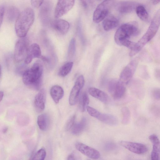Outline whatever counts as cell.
<instances>
[{
    "mask_svg": "<svg viewBox=\"0 0 160 160\" xmlns=\"http://www.w3.org/2000/svg\"><path fill=\"white\" fill-rule=\"evenodd\" d=\"M46 100L45 91L42 89L37 94L34 100V106L37 112H39L43 110L45 108Z\"/></svg>",
    "mask_w": 160,
    "mask_h": 160,
    "instance_id": "obj_19",
    "label": "cell"
},
{
    "mask_svg": "<svg viewBox=\"0 0 160 160\" xmlns=\"http://www.w3.org/2000/svg\"><path fill=\"white\" fill-rule=\"evenodd\" d=\"M31 4L33 7L37 8L41 6L43 3V0H31Z\"/></svg>",
    "mask_w": 160,
    "mask_h": 160,
    "instance_id": "obj_37",
    "label": "cell"
},
{
    "mask_svg": "<svg viewBox=\"0 0 160 160\" xmlns=\"http://www.w3.org/2000/svg\"><path fill=\"white\" fill-rule=\"evenodd\" d=\"M42 56L39 45L37 43H33L29 47L27 56L24 60V63L26 64H28L33 58H41Z\"/></svg>",
    "mask_w": 160,
    "mask_h": 160,
    "instance_id": "obj_15",
    "label": "cell"
},
{
    "mask_svg": "<svg viewBox=\"0 0 160 160\" xmlns=\"http://www.w3.org/2000/svg\"><path fill=\"white\" fill-rule=\"evenodd\" d=\"M87 122V120L83 117L81 120L78 122H76L70 131L74 135L80 134L85 128Z\"/></svg>",
    "mask_w": 160,
    "mask_h": 160,
    "instance_id": "obj_24",
    "label": "cell"
},
{
    "mask_svg": "<svg viewBox=\"0 0 160 160\" xmlns=\"http://www.w3.org/2000/svg\"><path fill=\"white\" fill-rule=\"evenodd\" d=\"M63 88L58 85H54L51 88L50 94L53 101L56 103L59 102L64 95Z\"/></svg>",
    "mask_w": 160,
    "mask_h": 160,
    "instance_id": "obj_22",
    "label": "cell"
},
{
    "mask_svg": "<svg viewBox=\"0 0 160 160\" xmlns=\"http://www.w3.org/2000/svg\"><path fill=\"white\" fill-rule=\"evenodd\" d=\"M139 57L132 59L124 68L120 75V81L126 84L132 78L138 65Z\"/></svg>",
    "mask_w": 160,
    "mask_h": 160,
    "instance_id": "obj_8",
    "label": "cell"
},
{
    "mask_svg": "<svg viewBox=\"0 0 160 160\" xmlns=\"http://www.w3.org/2000/svg\"><path fill=\"white\" fill-rule=\"evenodd\" d=\"M34 19V12L31 8H27L20 13L15 24V30L18 37H25L32 25Z\"/></svg>",
    "mask_w": 160,
    "mask_h": 160,
    "instance_id": "obj_3",
    "label": "cell"
},
{
    "mask_svg": "<svg viewBox=\"0 0 160 160\" xmlns=\"http://www.w3.org/2000/svg\"><path fill=\"white\" fill-rule=\"evenodd\" d=\"M135 11L137 16L141 20L145 22L149 21V14L143 6L139 5L137 7Z\"/></svg>",
    "mask_w": 160,
    "mask_h": 160,
    "instance_id": "obj_26",
    "label": "cell"
},
{
    "mask_svg": "<svg viewBox=\"0 0 160 160\" xmlns=\"http://www.w3.org/2000/svg\"><path fill=\"white\" fill-rule=\"evenodd\" d=\"M135 92L139 98H142L144 95V88L142 81L138 80L136 82Z\"/></svg>",
    "mask_w": 160,
    "mask_h": 160,
    "instance_id": "obj_29",
    "label": "cell"
},
{
    "mask_svg": "<svg viewBox=\"0 0 160 160\" xmlns=\"http://www.w3.org/2000/svg\"><path fill=\"white\" fill-rule=\"evenodd\" d=\"M73 65V62H72L65 63L59 69L58 72V75L62 77L67 76L71 71Z\"/></svg>",
    "mask_w": 160,
    "mask_h": 160,
    "instance_id": "obj_28",
    "label": "cell"
},
{
    "mask_svg": "<svg viewBox=\"0 0 160 160\" xmlns=\"http://www.w3.org/2000/svg\"><path fill=\"white\" fill-rule=\"evenodd\" d=\"M138 4L134 1H121L116 5L119 12L122 13L131 12L136 10Z\"/></svg>",
    "mask_w": 160,
    "mask_h": 160,
    "instance_id": "obj_16",
    "label": "cell"
},
{
    "mask_svg": "<svg viewBox=\"0 0 160 160\" xmlns=\"http://www.w3.org/2000/svg\"><path fill=\"white\" fill-rule=\"evenodd\" d=\"M67 160H82L78 154L72 153L68 155Z\"/></svg>",
    "mask_w": 160,
    "mask_h": 160,
    "instance_id": "obj_36",
    "label": "cell"
},
{
    "mask_svg": "<svg viewBox=\"0 0 160 160\" xmlns=\"http://www.w3.org/2000/svg\"><path fill=\"white\" fill-rule=\"evenodd\" d=\"M52 5L50 1H44L39 11V17L42 22L44 24L48 22L50 18Z\"/></svg>",
    "mask_w": 160,
    "mask_h": 160,
    "instance_id": "obj_14",
    "label": "cell"
},
{
    "mask_svg": "<svg viewBox=\"0 0 160 160\" xmlns=\"http://www.w3.org/2000/svg\"><path fill=\"white\" fill-rule=\"evenodd\" d=\"M88 92L91 96L103 102L107 103L108 101V95L99 89L91 87L88 89Z\"/></svg>",
    "mask_w": 160,
    "mask_h": 160,
    "instance_id": "obj_21",
    "label": "cell"
},
{
    "mask_svg": "<svg viewBox=\"0 0 160 160\" xmlns=\"http://www.w3.org/2000/svg\"><path fill=\"white\" fill-rule=\"evenodd\" d=\"M76 149L82 154L93 159H98L101 156L99 152L95 148L81 142L75 144Z\"/></svg>",
    "mask_w": 160,
    "mask_h": 160,
    "instance_id": "obj_12",
    "label": "cell"
},
{
    "mask_svg": "<svg viewBox=\"0 0 160 160\" xmlns=\"http://www.w3.org/2000/svg\"><path fill=\"white\" fill-rule=\"evenodd\" d=\"M151 2L153 5H156L160 2V0H151Z\"/></svg>",
    "mask_w": 160,
    "mask_h": 160,
    "instance_id": "obj_40",
    "label": "cell"
},
{
    "mask_svg": "<svg viewBox=\"0 0 160 160\" xmlns=\"http://www.w3.org/2000/svg\"><path fill=\"white\" fill-rule=\"evenodd\" d=\"M52 28L62 35L66 34L68 32L70 27L69 24L67 21L62 19L54 20L51 23Z\"/></svg>",
    "mask_w": 160,
    "mask_h": 160,
    "instance_id": "obj_17",
    "label": "cell"
},
{
    "mask_svg": "<svg viewBox=\"0 0 160 160\" xmlns=\"http://www.w3.org/2000/svg\"><path fill=\"white\" fill-rule=\"evenodd\" d=\"M76 116L73 115L68 120L66 125V129L67 131H70L76 123Z\"/></svg>",
    "mask_w": 160,
    "mask_h": 160,
    "instance_id": "obj_33",
    "label": "cell"
},
{
    "mask_svg": "<svg viewBox=\"0 0 160 160\" xmlns=\"http://www.w3.org/2000/svg\"><path fill=\"white\" fill-rule=\"evenodd\" d=\"M140 32L138 24L136 22L125 23L117 30L114 35V40L118 45L122 46L126 40L131 37L138 35Z\"/></svg>",
    "mask_w": 160,
    "mask_h": 160,
    "instance_id": "obj_4",
    "label": "cell"
},
{
    "mask_svg": "<svg viewBox=\"0 0 160 160\" xmlns=\"http://www.w3.org/2000/svg\"><path fill=\"white\" fill-rule=\"evenodd\" d=\"M4 96L3 92L2 91L0 92V101H1L3 98Z\"/></svg>",
    "mask_w": 160,
    "mask_h": 160,
    "instance_id": "obj_41",
    "label": "cell"
},
{
    "mask_svg": "<svg viewBox=\"0 0 160 160\" xmlns=\"http://www.w3.org/2000/svg\"><path fill=\"white\" fill-rule=\"evenodd\" d=\"M89 98L85 92L82 93L79 97V107L81 112H84L89 103Z\"/></svg>",
    "mask_w": 160,
    "mask_h": 160,
    "instance_id": "obj_27",
    "label": "cell"
},
{
    "mask_svg": "<svg viewBox=\"0 0 160 160\" xmlns=\"http://www.w3.org/2000/svg\"><path fill=\"white\" fill-rule=\"evenodd\" d=\"M87 110L88 114L99 121L108 125H114L118 123V120L114 116L110 114L102 113L96 109L88 106Z\"/></svg>",
    "mask_w": 160,
    "mask_h": 160,
    "instance_id": "obj_7",
    "label": "cell"
},
{
    "mask_svg": "<svg viewBox=\"0 0 160 160\" xmlns=\"http://www.w3.org/2000/svg\"><path fill=\"white\" fill-rule=\"evenodd\" d=\"M28 40L25 37L21 38L16 43L14 58L17 62H20L26 58L29 48Z\"/></svg>",
    "mask_w": 160,
    "mask_h": 160,
    "instance_id": "obj_6",
    "label": "cell"
},
{
    "mask_svg": "<svg viewBox=\"0 0 160 160\" xmlns=\"http://www.w3.org/2000/svg\"><path fill=\"white\" fill-rule=\"evenodd\" d=\"M8 128H5L3 130V132L4 133H5L7 131Z\"/></svg>",
    "mask_w": 160,
    "mask_h": 160,
    "instance_id": "obj_42",
    "label": "cell"
},
{
    "mask_svg": "<svg viewBox=\"0 0 160 160\" xmlns=\"http://www.w3.org/2000/svg\"><path fill=\"white\" fill-rule=\"evenodd\" d=\"M76 50V40L74 38H72L69 43L68 52V59H72L75 54Z\"/></svg>",
    "mask_w": 160,
    "mask_h": 160,
    "instance_id": "obj_30",
    "label": "cell"
},
{
    "mask_svg": "<svg viewBox=\"0 0 160 160\" xmlns=\"http://www.w3.org/2000/svg\"><path fill=\"white\" fill-rule=\"evenodd\" d=\"M126 85L120 80H111L108 83V91L115 99H120L125 94Z\"/></svg>",
    "mask_w": 160,
    "mask_h": 160,
    "instance_id": "obj_9",
    "label": "cell"
},
{
    "mask_svg": "<svg viewBox=\"0 0 160 160\" xmlns=\"http://www.w3.org/2000/svg\"><path fill=\"white\" fill-rule=\"evenodd\" d=\"M118 23V19L116 17L112 14H109L103 20L102 26L105 30L108 31L115 28Z\"/></svg>",
    "mask_w": 160,
    "mask_h": 160,
    "instance_id": "obj_20",
    "label": "cell"
},
{
    "mask_svg": "<svg viewBox=\"0 0 160 160\" xmlns=\"http://www.w3.org/2000/svg\"><path fill=\"white\" fill-rule=\"evenodd\" d=\"M122 115V122L123 124H128L130 119V113L129 109L127 107H123L121 109Z\"/></svg>",
    "mask_w": 160,
    "mask_h": 160,
    "instance_id": "obj_31",
    "label": "cell"
},
{
    "mask_svg": "<svg viewBox=\"0 0 160 160\" xmlns=\"http://www.w3.org/2000/svg\"><path fill=\"white\" fill-rule=\"evenodd\" d=\"M112 0L104 1L99 4L95 9L93 16V20L96 23L103 20L108 13L114 3Z\"/></svg>",
    "mask_w": 160,
    "mask_h": 160,
    "instance_id": "obj_5",
    "label": "cell"
},
{
    "mask_svg": "<svg viewBox=\"0 0 160 160\" xmlns=\"http://www.w3.org/2000/svg\"><path fill=\"white\" fill-rule=\"evenodd\" d=\"M37 122L38 126L41 130L45 131L49 128L50 120L49 117L46 114H42L38 116Z\"/></svg>",
    "mask_w": 160,
    "mask_h": 160,
    "instance_id": "obj_23",
    "label": "cell"
},
{
    "mask_svg": "<svg viewBox=\"0 0 160 160\" xmlns=\"http://www.w3.org/2000/svg\"><path fill=\"white\" fill-rule=\"evenodd\" d=\"M84 83V78L83 75H81L77 78L69 96V102L71 105H74L77 102L80 91L83 87Z\"/></svg>",
    "mask_w": 160,
    "mask_h": 160,
    "instance_id": "obj_10",
    "label": "cell"
},
{
    "mask_svg": "<svg viewBox=\"0 0 160 160\" xmlns=\"http://www.w3.org/2000/svg\"><path fill=\"white\" fill-rule=\"evenodd\" d=\"M5 12V8L3 5H1L0 7V23L1 25L2 22Z\"/></svg>",
    "mask_w": 160,
    "mask_h": 160,
    "instance_id": "obj_38",
    "label": "cell"
},
{
    "mask_svg": "<svg viewBox=\"0 0 160 160\" xmlns=\"http://www.w3.org/2000/svg\"><path fill=\"white\" fill-rule=\"evenodd\" d=\"M43 67L41 62H35L30 68L26 69L22 75V80L26 85L30 88L38 90L42 84Z\"/></svg>",
    "mask_w": 160,
    "mask_h": 160,
    "instance_id": "obj_2",
    "label": "cell"
},
{
    "mask_svg": "<svg viewBox=\"0 0 160 160\" xmlns=\"http://www.w3.org/2000/svg\"><path fill=\"white\" fill-rule=\"evenodd\" d=\"M149 138L153 146L151 154V160H160V141L159 138L155 134L150 135Z\"/></svg>",
    "mask_w": 160,
    "mask_h": 160,
    "instance_id": "obj_18",
    "label": "cell"
},
{
    "mask_svg": "<svg viewBox=\"0 0 160 160\" xmlns=\"http://www.w3.org/2000/svg\"><path fill=\"white\" fill-rule=\"evenodd\" d=\"M74 0H62L58 1L54 12V17L56 19L67 13L73 7Z\"/></svg>",
    "mask_w": 160,
    "mask_h": 160,
    "instance_id": "obj_11",
    "label": "cell"
},
{
    "mask_svg": "<svg viewBox=\"0 0 160 160\" xmlns=\"http://www.w3.org/2000/svg\"><path fill=\"white\" fill-rule=\"evenodd\" d=\"M120 144L129 151L138 154H142L148 151L147 147L145 145L141 143L122 141Z\"/></svg>",
    "mask_w": 160,
    "mask_h": 160,
    "instance_id": "obj_13",
    "label": "cell"
},
{
    "mask_svg": "<svg viewBox=\"0 0 160 160\" xmlns=\"http://www.w3.org/2000/svg\"><path fill=\"white\" fill-rule=\"evenodd\" d=\"M155 75L156 78L160 80V70H156L155 72Z\"/></svg>",
    "mask_w": 160,
    "mask_h": 160,
    "instance_id": "obj_39",
    "label": "cell"
},
{
    "mask_svg": "<svg viewBox=\"0 0 160 160\" xmlns=\"http://www.w3.org/2000/svg\"><path fill=\"white\" fill-rule=\"evenodd\" d=\"M152 97L157 100H160V88H156L152 89L151 92Z\"/></svg>",
    "mask_w": 160,
    "mask_h": 160,
    "instance_id": "obj_35",
    "label": "cell"
},
{
    "mask_svg": "<svg viewBox=\"0 0 160 160\" xmlns=\"http://www.w3.org/2000/svg\"><path fill=\"white\" fill-rule=\"evenodd\" d=\"M46 155V152L45 149L42 148L36 153L32 160H44Z\"/></svg>",
    "mask_w": 160,
    "mask_h": 160,
    "instance_id": "obj_32",
    "label": "cell"
},
{
    "mask_svg": "<svg viewBox=\"0 0 160 160\" xmlns=\"http://www.w3.org/2000/svg\"><path fill=\"white\" fill-rule=\"evenodd\" d=\"M20 13L19 9L16 7L11 6L8 7L6 16L8 21L12 22L16 19Z\"/></svg>",
    "mask_w": 160,
    "mask_h": 160,
    "instance_id": "obj_25",
    "label": "cell"
},
{
    "mask_svg": "<svg viewBox=\"0 0 160 160\" xmlns=\"http://www.w3.org/2000/svg\"><path fill=\"white\" fill-rule=\"evenodd\" d=\"M160 26V8L155 12L147 30L133 48L129 55L133 57L138 53L155 35Z\"/></svg>",
    "mask_w": 160,
    "mask_h": 160,
    "instance_id": "obj_1",
    "label": "cell"
},
{
    "mask_svg": "<svg viewBox=\"0 0 160 160\" xmlns=\"http://www.w3.org/2000/svg\"><path fill=\"white\" fill-rule=\"evenodd\" d=\"M41 58L42 61L49 67L53 66L52 57L42 56Z\"/></svg>",
    "mask_w": 160,
    "mask_h": 160,
    "instance_id": "obj_34",
    "label": "cell"
}]
</instances>
